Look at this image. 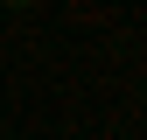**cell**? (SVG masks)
Masks as SVG:
<instances>
[{"label":"cell","instance_id":"6da1fadb","mask_svg":"<svg viewBox=\"0 0 147 140\" xmlns=\"http://www.w3.org/2000/svg\"><path fill=\"white\" fill-rule=\"evenodd\" d=\"M0 7H35V0H0Z\"/></svg>","mask_w":147,"mask_h":140}]
</instances>
